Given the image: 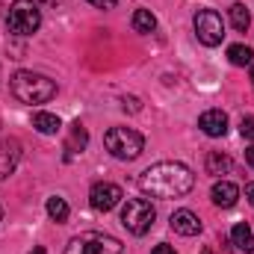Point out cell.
Wrapping results in <instances>:
<instances>
[{"label": "cell", "mask_w": 254, "mask_h": 254, "mask_svg": "<svg viewBox=\"0 0 254 254\" xmlns=\"http://www.w3.org/2000/svg\"><path fill=\"white\" fill-rule=\"evenodd\" d=\"M228 60H231L234 65H240V68H243V65H252L254 63V51L246 48V45H231V48H228Z\"/></svg>", "instance_id": "19"}, {"label": "cell", "mask_w": 254, "mask_h": 254, "mask_svg": "<svg viewBox=\"0 0 254 254\" xmlns=\"http://www.w3.org/2000/svg\"><path fill=\"white\" fill-rule=\"evenodd\" d=\"M122 198H125L122 187L107 184V181H101V184H95V187L89 190V204H92V210H98V213H110L113 207L122 204Z\"/></svg>", "instance_id": "8"}, {"label": "cell", "mask_w": 254, "mask_h": 254, "mask_svg": "<svg viewBox=\"0 0 254 254\" xmlns=\"http://www.w3.org/2000/svg\"><path fill=\"white\" fill-rule=\"evenodd\" d=\"M204 254H213V249H204Z\"/></svg>", "instance_id": "28"}, {"label": "cell", "mask_w": 254, "mask_h": 254, "mask_svg": "<svg viewBox=\"0 0 254 254\" xmlns=\"http://www.w3.org/2000/svg\"><path fill=\"white\" fill-rule=\"evenodd\" d=\"M154 219H157V210H154V204L148 198H127L125 207H122V225L133 237L148 234L151 225H154Z\"/></svg>", "instance_id": "5"}, {"label": "cell", "mask_w": 254, "mask_h": 254, "mask_svg": "<svg viewBox=\"0 0 254 254\" xmlns=\"http://www.w3.org/2000/svg\"><path fill=\"white\" fill-rule=\"evenodd\" d=\"M207 172H210V175H228V172H231V157L222 154V151L207 154Z\"/></svg>", "instance_id": "17"}, {"label": "cell", "mask_w": 254, "mask_h": 254, "mask_svg": "<svg viewBox=\"0 0 254 254\" xmlns=\"http://www.w3.org/2000/svg\"><path fill=\"white\" fill-rule=\"evenodd\" d=\"M48 3H60V0H48Z\"/></svg>", "instance_id": "30"}, {"label": "cell", "mask_w": 254, "mask_h": 254, "mask_svg": "<svg viewBox=\"0 0 254 254\" xmlns=\"http://www.w3.org/2000/svg\"><path fill=\"white\" fill-rule=\"evenodd\" d=\"M246 198H249V204L254 207V184H246Z\"/></svg>", "instance_id": "25"}, {"label": "cell", "mask_w": 254, "mask_h": 254, "mask_svg": "<svg viewBox=\"0 0 254 254\" xmlns=\"http://www.w3.org/2000/svg\"><path fill=\"white\" fill-rule=\"evenodd\" d=\"M133 30L136 33H154L157 30V18L151 9H136L133 12Z\"/></svg>", "instance_id": "16"}, {"label": "cell", "mask_w": 254, "mask_h": 254, "mask_svg": "<svg viewBox=\"0 0 254 254\" xmlns=\"http://www.w3.org/2000/svg\"><path fill=\"white\" fill-rule=\"evenodd\" d=\"M86 145H89V133H86V127L80 125V122H74V125H71V133H68L65 148H68L71 154H80Z\"/></svg>", "instance_id": "14"}, {"label": "cell", "mask_w": 254, "mask_h": 254, "mask_svg": "<svg viewBox=\"0 0 254 254\" xmlns=\"http://www.w3.org/2000/svg\"><path fill=\"white\" fill-rule=\"evenodd\" d=\"M33 127L39 130V133H45V136H54V133H60V116H54V113H33Z\"/></svg>", "instance_id": "13"}, {"label": "cell", "mask_w": 254, "mask_h": 254, "mask_svg": "<svg viewBox=\"0 0 254 254\" xmlns=\"http://www.w3.org/2000/svg\"><path fill=\"white\" fill-rule=\"evenodd\" d=\"M6 24L15 36H33L42 24V12H39V3L33 0H15L9 6V15H6Z\"/></svg>", "instance_id": "6"}, {"label": "cell", "mask_w": 254, "mask_h": 254, "mask_svg": "<svg viewBox=\"0 0 254 254\" xmlns=\"http://www.w3.org/2000/svg\"><path fill=\"white\" fill-rule=\"evenodd\" d=\"M246 160H249V166L254 169V145L252 148H246Z\"/></svg>", "instance_id": "26"}, {"label": "cell", "mask_w": 254, "mask_h": 254, "mask_svg": "<svg viewBox=\"0 0 254 254\" xmlns=\"http://www.w3.org/2000/svg\"><path fill=\"white\" fill-rule=\"evenodd\" d=\"M210 198L216 207H234L237 198H240V187L231 184V181H216L213 190H210Z\"/></svg>", "instance_id": "12"}, {"label": "cell", "mask_w": 254, "mask_h": 254, "mask_svg": "<svg viewBox=\"0 0 254 254\" xmlns=\"http://www.w3.org/2000/svg\"><path fill=\"white\" fill-rule=\"evenodd\" d=\"M198 127L207 133V136H225L228 133V116L222 113V110H207L201 119H198Z\"/></svg>", "instance_id": "11"}, {"label": "cell", "mask_w": 254, "mask_h": 254, "mask_svg": "<svg viewBox=\"0 0 254 254\" xmlns=\"http://www.w3.org/2000/svg\"><path fill=\"white\" fill-rule=\"evenodd\" d=\"M151 254H175V249H172V246H157Z\"/></svg>", "instance_id": "24"}, {"label": "cell", "mask_w": 254, "mask_h": 254, "mask_svg": "<svg viewBox=\"0 0 254 254\" xmlns=\"http://www.w3.org/2000/svg\"><path fill=\"white\" fill-rule=\"evenodd\" d=\"M240 130H243V136H246V139H254V116L243 119V127H240Z\"/></svg>", "instance_id": "21"}, {"label": "cell", "mask_w": 254, "mask_h": 254, "mask_svg": "<svg viewBox=\"0 0 254 254\" xmlns=\"http://www.w3.org/2000/svg\"><path fill=\"white\" fill-rule=\"evenodd\" d=\"M252 80H254V63H252Z\"/></svg>", "instance_id": "29"}, {"label": "cell", "mask_w": 254, "mask_h": 254, "mask_svg": "<svg viewBox=\"0 0 254 254\" xmlns=\"http://www.w3.org/2000/svg\"><path fill=\"white\" fill-rule=\"evenodd\" d=\"M33 254H45V246H36V249H33Z\"/></svg>", "instance_id": "27"}, {"label": "cell", "mask_w": 254, "mask_h": 254, "mask_svg": "<svg viewBox=\"0 0 254 254\" xmlns=\"http://www.w3.org/2000/svg\"><path fill=\"white\" fill-rule=\"evenodd\" d=\"M228 15H231V24H234V30H240V33H246V30H249V24H252V15H249V9H246L243 3H234V6L228 9Z\"/></svg>", "instance_id": "18"}, {"label": "cell", "mask_w": 254, "mask_h": 254, "mask_svg": "<svg viewBox=\"0 0 254 254\" xmlns=\"http://www.w3.org/2000/svg\"><path fill=\"white\" fill-rule=\"evenodd\" d=\"M68 204H65V198H60V195H54V198H48V216L54 219V222H60L63 225L65 219H68Z\"/></svg>", "instance_id": "20"}, {"label": "cell", "mask_w": 254, "mask_h": 254, "mask_svg": "<svg viewBox=\"0 0 254 254\" xmlns=\"http://www.w3.org/2000/svg\"><path fill=\"white\" fill-rule=\"evenodd\" d=\"M122 243L110 234H101V231H83L77 234L68 246L65 254H122Z\"/></svg>", "instance_id": "4"}, {"label": "cell", "mask_w": 254, "mask_h": 254, "mask_svg": "<svg viewBox=\"0 0 254 254\" xmlns=\"http://www.w3.org/2000/svg\"><path fill=\"white\" fill-rule=\"evenodd\" d=\"M89 3H92V6H98V9H113L119 0H89Z\"/></svg>", "instance_id": "23"}, {"label": "cell", "mask_w": 254, "mask_h": 254, "mask_svg": "<svg viewBox=\"0 0 254 254\" xmlns=\"http://www.w3.org/2000/svg\"><path fill=\"white\" fill-rule=\"evenodd\" d=\"M231 240H234V246L240 249V252H254V237H252V228L246 225V222H240L234 231H231Z\"/></svg>", "instance_id": "15"}, {"label": "cell", "mask_w": 254, "mask_h": 254, "mask_svg": "<svg viewBox=\"0 0 254 254\" xmlns=\"http://www.w3.org/2000/svg\"><path fill=\"white\" fill-rule=\"evenodd\" d=\"M0 219H3V207H0Z\"/></svg>", "instance_id": "31"}, {"label": "cell", "mask_w": 254, "mask_h": 254, "mask_svg": "<svg viewBox=\"0 0 254 254\" xmlns=\"http://www.w3.org/2000/svg\"><path fill=\"white\" fill-rule=\"evenodd\" d=\"M12 95L21 101V104H48L54 95H57V83L45 74H36V71H15L12 74Z\"/></svg>", "instance_id": "2"}, {"label": "cell", "mask_w": 254, "mask_h": 254, "mask_svg": "<svg viewBox=\"0 0 254 254\" xmlns=\"http://www.w3.org/2000/svg\"><path fill=\"white\" fill-rule=\"evenodd\" d=\"M104 145L116 160H136L145 148V139L133 127H113V130H107Z\"/></svg>", "instance_id": "3"}, {"label": "cell", "mask_w": 254, "mask_h": 254, "mask_svg": "<svg viewBox=\"0 0 254 254\" xmlns=\"http://www.w3.org/2000/svg\"><path fill=\"white\" fill-rule=\"evenodd\" d=\"M122 107L130 110V113H139V101L136 98H122Z\"/></svg>", "instance_id": "22"}, {"label": "cell", "mask_w": 254, "mask_h": 254, "mask_svg": "<svg viewBox=\"0 0 254 254\" xmlns=\"http://www.w3.org/2000/svg\"><path fill=\"white\" fill-rule=\"evenodd\" d=\"M172 231L181 237H195V234H201V222L192 210H178V213H172Z\"/></svg>", "instance_id": "10"}, {"label": "cell", "mask_w": 254, "mask_h": 254, "mask_svg": "<svg viewBox=\"0 0 254 254\" xmlns=\"http://www.w3.org/2000/svg\"><path fill=\"white\" fill-rule=\"evenodd\" d=\"M192 24H195V36H198L201 45H207V48L222 45V39H225V24H222V18H219L213 9L198 12Z\"/></svg>", "instance_id": "7"}, {"label": "cell", "mask_w": 254, "mask_h": 254, "mask_svg": "<svg viewBox=\"0 0 254 254\" xmlns=\"http://www.w3.org/2000/svg\"><path fill=\"white\" fill-rule=\"evenodd\" d=\"M195 187V175L184 163H157L139 175V190L151 198H181Z\"/></svg>", "instance_id": "1"}, {"label": "cell", "mask_w": 254, "mask_h": 254, "mask_svg": "<svg viewBox=\"0 0 254 254\" xmlns=\"http://www.w3.org/2000/svg\"><path fill=\"white\" fill-rule=\"evenodd\" d=\"M21 160V142L18 139H0V181L15 172Z\"/></svg>", "instance_id": "9"}]
</instances>
